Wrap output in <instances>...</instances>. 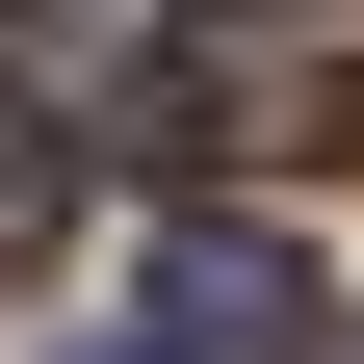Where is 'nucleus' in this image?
<instances>
[{
  "label": "nucleus",
  "instance_id": "obj_1",
  "mask_svg": "<svg viewBox=\"0 0 364 364\" xmlns=\"http://www.w3.org/2000/svg\"><path fill=\"white\" fill-rule=\"evenodd\" d=\"M130 364H312V260L235 235V208H182V235H156V338H130Z\"/></svg>",
  "mask_w": 364,
  "mask_h": 364
},
{
  "label": "nucleus",
  "instance_id": "obj_2",
  "mask_svg": "<svg viewBox=\"0 0 364 364\" xmlns=\"http://www.w3.org/2000/svg\"><path fill=\"white\" fill-rule=\"evenodd\" d=\"M53 235H78V130L26 105V78H0V287H26V260H53Z\"/></svg>",
  "mask_w": 364,
  "mask_h": 364
}]
</instances>
